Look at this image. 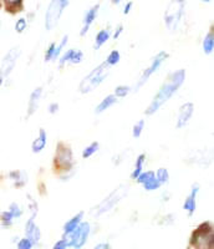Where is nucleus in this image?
I'll use <instances>...</instances> for the list:
<instances>
[{"label":"nucleus","instance_id":"nucleus-1","mask_svg":"<svg viewBox=\"0 0 214 249\" xmlns=\"http://www.w3.org/2000/svg\"><path fill=\"white\" fill-rule=\"evenodd\" d=\"M184 79H186V71H184V69L175 71V72L169 75L166 81L163 82V85L160 86V91L155 95L152 102L149 104V106L144 111V113L148 115V116H152L153 113L157 112L179 90L180 86L183 85Z\"/></svg>","mask_w":214,"mask_h":249},{"label":"nucleus","instance_id":"nucleus-2","mask_svg":"<svg viewBox=\"0 0 214 249\" xmlns=\"http://www.w3.org/2000/svg\"><path fill=\"white\" fill-rule=\"evenodd\" d=\"M108 75H110V66L107 65L106 62H102L101 65L93 69L90 74L82 79V81L80 82L79 91L81 93L92 92L96 88L101 85Z\"/></svg>","mask_w":214,"mask_h":249},{"label":"nucleus","instance_id":"nucleus-3","mask_svg":"<svg viewBox=\"0 0 214 249\" xmlns=\"http://www.w3.org/2000/svg\"><path fill=\"white\" fill-rule=\"evenodd\" d=\"M127 195H128V187L125 186V184H121L119 188H116L113 192H111L110 196L106 197L101 203L97 204V206L91 211V214H92L93 217H99V215L108 212V211L112 210L113 207L119 203L121 199H124Z\"/></svg>","mask_w":214,"mask_h":249},{"label":"nucleus","instance_id":"nucleus-4","mask_svg":"<svg viewBox=\"0 0 214 249\" xmlns=\"http://www.w3.org/2000/svg\"><path fill=\"white\" fill-rule=\"evenodd\" d=\"M184 6H186L184 0H172L168 4L164 12V24L169 29V31L173 33L177 30L180 20L184 15Z\"/></svg>","mask_w":214,"mask_h":249},{"label":"nucleus","instance_id":"nucleus-5","mask_svg":"<svg viewBox=\"0 0 214 249\" xmlns=\"http://www.w3.org/2000/svg\"><path fill=\"white\" fill-rule=\"evenodd\" d=\"M70 4V0H51L45 13V29L51 31L59 24L62 13Z\"/></svg>","mask_w":214,"mask_h":249},{"label":"nucleus","instance_id":"nucleus-6","mask_svg":"<svg viewBox=\"0 0 214 249\" xmlns=\"http://www.w3.org/2000/svg\"><path fill=\"white\" fill-rule=\"evenodd\" d=\"M91 232V226L89 222H81L79 226L75 228L71 233H69L66 241H68L69 247H72V248H82V247L86 244L88 242V238L90 235Z\"/></svg>","mask_w":214,"mask_h":249},{"label":"nucleus","instance_id":"nucleus-7","mask_svg":"<svg viewBox=\"0 0 214 249\" xmlns=\"http://www.w3.org/2000/svg\"><path fill=\"white\" fill-rule=\"evenodd\" d=\"M167 59H168V54H167L166 51H160V53H158V54L152 59V61H151V65H149L147 69H144V71L142 72L141 77H140V80H138V82H137V85H136V90L141 89L142 86H143L144 84L148 81L149 77L155 74L156 71L160 68V65H162V64H163Z\"/></svg>","mask_w":214,"mask_h":249},{"label":"nucleus","instance_id":"nucleus-8","mask_svg":"<svg viewBox=\"0 0 214 249\" xmlns=\"http://www.w3.org/2000/svg\"><path fill=\"white\" fill-rule=\"evenodd\" d=\"M20 55H21V50H20L19 46H15L6 53L5 56L3 57V61H1V66H0V76L8 77L12 74Z\"/></svg>","mask_w":214,"mask_h":249},{"label":"nucleus","instance_id":"nucleus-9","mask_svg":"<svg viewBox=\"0 0 214 249\" xmlns=\"http://www.w3.org/2000/svg\"><path fill=\"white\" fill-rule=\"evenodd\" d=\"M72 151L65 143H59L56 147V157L55 161L57 162L59 167L62 168V171H70L71 166H72Z\"/></svg>","mask_w":214,"mask_h":249},{"label":"nucleus","instance_id":"nucleus-10","mask_svg":"<svg viewBox=\"0 0 214 249\" xmlns=\"http://www.w3.org/2000/svg\"><path fill=\"white\" fill-rule=\"evenodd\" d=\"M193 112H195V105L192 102H186L179 107L178 111V117H177V124H176V127L177 128H183L189 122V120L193 116Z\"/></svg>","mask_w":214,"mask_h":249},{"label":"nucleus","instance_id":"nucleus-11","mask_svg":"<svg viewBox=\"0 0 214 249\" xmlns=\"http://www.w3.org/2000/svg\"><path fill=\"white\" fill-rule=\"evenodd\" d=\"M199 193V184L193 183L191 188V193L187 196V198L184 199L183 210L188 213V215L195 214L196 210H197V196Z\"/></svg>","mask_w":214,"mask_h":249},{"label":"nucleus","instance_id":"nucleus-12","mask_svg":"<svg viewBox=\"0 0 214 249\" xmlns=\"http://www.w3.org/2000/svg\"><path fill=\"white\" fill-rule=\"evenodd\" d=\"M25 237L29 238L34 246H36L40 242V239H41V232H40L39 227L35 224L34 215H31L25 223Z\"/></svg>","mask_w":214,"mask_h":249},{"label":"nucleus","instance_id":"nucleus-13","mask_svg":"<svg viewBox=\"0 0 214 249\" xmlns=\"http://www.w3.org/2000/svg\"><path fill=\"white\" fill-rule=\"evenodd\" d=\"M84 60V53L81 50H76V49H70L64 53L61 57H60V66H64L65 64H71V65H77Z\"/></svg>","mask_w":214,"mask_h":249},{"label":"nucleus","instance_id":"nucleus-14","mask_svg":"<svg viewBox=\"0 0 214 249\" xmlns=\"http://www.w3.org/2000/svg\"><path fill=\"white\" fill-rule=\"evenodd\" d=\"M99 10H100V5L97 4V5H93L92 8H90L86 12V14H85L84 17V20H82V29H81V36H85V35L88 34L89 29H90V26L92 25L93 21L96 20V18H97V15H99Z\"/></svg>","mask_w":214,"mask_h":249},{"label":"nucleus","instance_id":"nucleus-15","mask_svg":"<svg viewBox=\"0 0 214 249\" xmlns=\"http://www.w3.org/2000/svg\"><path fill=\"white\" fill-rule=\"evenodd\" d=\"M42 97V88H36L30 95V100L28 102V117L33 116L37 110Z\"/></svg>","mask_w":214,"mask_h":249},{"label":"nucleus","instance_id":"nucleus-16","mask_svg":"<svg viewBox=\"0 0 214 249\" xmlns=\"http://www.w3.org/2000/svg\"><path fill=\"white\" fill-rule=\"evenodd\" d=\"M46 143H48V135H46V131L44 130V128H40L39 136L33 141L31 150H33L34 153H40L46 147Z\"/></svg>","mask_w":214,"mask_h":249},{"label":"nucleus","instance_id":"nucleus-17","mask_svg":"<svg viewBox=\"0 0 214 249\" xmlns=\"http://www.w3.org/2000/svg\"><path fill=\"white\" fill-rule=\"evenodd\" d=\"M84 214H85L84 212H79L77 214L73 215L71 219H69V221L64 224V228H62V230H64V234L66 235L69 234V233L72 232V231L82 222V219H84Z\"/></svg>","mask_w":214,"mask_h":249},{"label":"nucleus","instance_id":"nucleus-18","mask_svg":"<svg viewBox=\"0 0 214 249\" xmlns=\"http://www.w3.org/2000/svg\"><path fill=\"white\" fill-rule=\"evenodd\" d=\"M115 104H117V97H116L115 95H108V96H106L101 102H100L99 105L96 106L95 113L100 115V113L105 112L106 110H108L110 107H112Z\"/></svg>","mask_w":214,"mask_h":249},{"label":"nucleus","instance_id":"nucleus-19","mask_svg":"<svg viewBox=\"0 0 214 249\" xmlns=\"http://www.w3.org/2000/svg\"><path fill=\"white\" fill-rule=\"evenodd\" d=\"M9 178L14 182L15 187H23L28 182V175L24 171H12L9 172Z\"/></svg>","mask_w":214,"mask_h":249},{"label":"nucleus","instance_id":"nucleus-20","mask_svg":"<svg viewBox=\"0 0 214 249\" xmlns=\"http://www.w3.org/2000/svg\"><path fill=\"white\" fill-rule=\"evenodd\" d=\"M202 48H203V53L206 55H209L213 53L214 50V33L213 30H211L208 34L204 36L202 43Z\"/></svg>","mask_w":214,"mask_h":249},{"label":"nucleus","instance_id":"nucleus-21","mask_svg":"<svg viewBox=\"0 0 214 249\" xmlns=\"http://www.w3.org/2000/svg\"><path fill=\"white\" fill-rule=\"evenodd\" d=\"M111 34L110 31L106 30V29H102V30H100L97 34H96V37H95V45H93V48L95 49H100L102 45H105V44L108 41V39H110Z\"/></svg>","mask_w":214,"mask_h":249},{"label":"nucleus","instance_id":"nucleus-22","mask_svg":"<svg viewBox=\"0 0 214 249\" xmlns=\"http://www.w3.org/2000/svg\"><path fill=\"white\" fill-rule=\"evenodd\" d=\"M144 161H146V155H144V153H141V155L137 157V160H136L135 168H133L132 173H131V178L136 179L137 178V176L143 171Z\"/></svg>","mask_w":214,"mask_h":249},{"label":"nucleus","instance_id":"nucleus-23","mask_svg":"<svg viewBox=\"0 0 214 249\" xmlns=\"http://www.w3.org/2000/svg\"><path fill=\"white\" fill-rule=\"evenodd\" d=\"M99 148H100L99 142H92V143L89 144L88 147H85V150L82 151V159L86 160L92 157V156L99 151Z\"/></svg>","mask_w":214,"mask_h":249},{"label":"nucleus","instance_id":"nucleus-24","mask_svg":"<svg viewBox=\"0 0 214 249\" xmlns=\"http://www.w3.org/2000/svg\"><path fill=\"white\" fill-rule=\"evenodd\" d=\"M155 175H156V178H157L158 182L160 183V186H162V184H167L169 182V173L167 168L164 167L158 168L157 172H156Z\"/></svg>","mask_w":214,"mask_h":249},{"label":"nucleus","instance_id":"nucleus-25","mask_svg":"<svg viewBox=\"0 0 214 249\" xmlns=\"http://www.w3.org/2000/svg\"><path fill=\"white\" fill-rule=\"evenodd\" d=\"M15 218L13 217V214L9 211H4V212L0 213V222H1V226L3 227H10L14 223Z\"/></svg>","mask_w":214,"mask_h":249},{"label":"nucleus","instance_id":"nucleus-26","mask_svg":"<svg viewBox=\"0 0 214 249\" xmlns=\"http://www.w3.org/2000/svg\"><path fill=\"white\" fill-rule=\"evenodd\" d=\"M120 60H121V54H120L117 50H112L110 54H108V56H107L106 61H105V62H106L107 65L111 68V66L117 65V64L120 62Z\"/></svg>","mask_w":214,"mask_h":249},{"label":"nucleus","instance_id":"nucleus-27","mask_svg":"<svg viewBox=\"0 0 214 249\" xmlns=\"http://www.w3.org/2000/svg\"><path fill=\"white\" fill-rule=\"evenodd\" d=\"M153 177H156V175L153 171H142V172L137 176L136 181H137V183L143 184L144 182L149 181V179L153 178Z\"/></svg>","mask_w":214,"mask_h":249},{"label":"nucleus","instance_id":"nucleus-28","mask_svg":"<svg viewBox=\"0 0 214 249\" xmlns=\"http://www.w3.org/2000/svg\"><path fill=\"white\" fill-rule=\"evenodd\" d=\"M142 186H143L144 191H147V192H152V191H156V190H158V188H160V183L158 182V179L156 178V177H153V178H151L149 181L144 182Z\"/></svg>","mask_w":214,"mask_h":249},{"label":"nucleus","instance_id":"nucleus-29","mask_svg":"<svg viewBox=\"0 0 214 249\" xmlns=\"http://www.w3.org/2000/svg\"><path fill=\"white\" fill-rule=\"evenodd\" d=\"M131 92V88L130 86L126 85H120L115 89V96L117 99H122V97H126L128 93Z\"/></svg>","mask_w":214,"mask_h":249},{"label":"nucleus","instance_id":"nucleus-30","mask_svg":"<svg viewBox=\"0 0 214 249\" xmlns=\"http://www.w3.org/2000/svg\"><path fill=\"white\" fill-rule=\"evenodd\" d=\"M143 128H144V120H140V121L136 122V124H133V128H132V136L135 137V139H138V137L142 135Z\"/></svg>","mask_w":214,"mask_h":249},{"label":"nucleus","instance_id":"nucleus-31","mask_svg":"<svg viewBox=\"0 0 214 249\" xmlns=\"http://www.w3.org/2000/svg\"><path fill=\"white\" fill-rule=\"evenodd\" d=\"M26 28H28V20L25 18H20V19L17 20V23H15V31H17L18 34L24 33L26 30Z\"/></svg>","mask_w":214,"mask_h":249},{"label":"nucleus","instance_id":"nucleus-32","mask_svg":"<svg viewBox=\"0 0 214 249\" xmlns=\"http://www.w3.org/2000/svg\"><path fill=\"white\" fill-rule=\"evenodd\" d=\"M8 211L12 213L13 217H14V218H20L21 215H23V210H21V207H20L19 204L17 203V202H14V203L10 204V206H9Z\"/></svg>","mask_w":214,"mask_h":249},{"label":"nucleus","instance_id":"nucleus-33","mask_svg":"<svg viewBox=\"0 0 214 249\" xmlns=\"http://www.w3.org/2000/svg\"><path fill=\"white\" fill-rule=\"evenodd\" d=\"M17 247H18V249H31L33 247H34V244H33V242H31L29 238L24 237L18 241Z\"/></svg>","mask_w":214,"mask_h":249},{"label":"nucleus","instance_id":"nucleus-34","mask_svg":"<svg viewBox=\"0 0 214 249\" xmlns=\"http://www.w3.org/2000/svg\"><path fill=\"white\" fill-rule=\"evenodd\" d=\"M55 48L56 43H51L45 53V61H54V55H55Z\"/></svg>","mask_w":214,"mask_h":249},{"label":"nucleus","instance_id":"nucleus-35","mask_svg":"<svg viewBox=\"0 0 214 249\" xmlns=\"http://www.w3.org/2000/svg\"><path fill=\"white\" fill-rule=\"evenodd\" d=\"M68 247L69 244L68 241H66V238H62V239H60V241H57L56 243L54 244V249H65Z\"/></svg>","mask_w":214,"mask_h":249},{"label":"nucleus","instance_id":"nucleus-36","mask_svg":"<svg viewBox=\"0 0 214 249\" xmlns=\"http://www.w3.org/2000/svg\"><path fill=\"white\" fill-rule=\"evenodd\" d=\"M122 33H124V25H119L117 28L115 29V33H113V35H112V39L117 40L120 36H121Z\"/></svg>","mask_w":214,"mask_h":249},{"label":"nucleus","instance_id":"nucleus-37","mask_svg":"<svg viewBox=\"0 0 214 249\" xmlns=\"http://www.w3.org/2000/svg\"><path fill=\"white\" fill-rule=\"evenodd\" d=\"M59 108V104H57V102H53V104H50V106H49V112H50L51 115H55V113H57Z\"/></svg>","mask_w":214,"mask_h":249},{"label":"nucleus","instance_id":"nucleus-38","mask_svg":"<svg viewBox=\"0 0 214 249\" xmlns=\"http://www.w3.org/2000/svg\"><path fill=\"white\" fill-rule=\"evenodd\" d=\"M132 6H133L132 1H128V3H127V4H125L124 10H122V13H124L125 15L130 14V13H131V9H132Z\"/></svg>","mask_w":214,"mask_h":249},{"label":"nucleus","instance_id":"nucleus-39","mask_svg":"<svg viewBox=\"0 0 214 249\" xmlns=\"http://www.w3.org/2000/svg\"><path fill=\"white\" fill-rule=\"evenodd\" d=\"M5 3L8 6H19L23 3V0H5Z\"/></svg>","mask_w":214,"mask_h":249},{"label":"nucleus","instance_id":"nucleus-40","mask_svg":"<svg viewBox=\"0 0 214 249\" xmlns=\"http://www.w3.org/2000/svg\"><path fill=\"white\" fill-rule=\"evenodd\" d=\"M111 246L108 243H100V244H96L95 249H110Z\"/></svg>","mask_w":214,"mask_h":249},{"label":"nucleus","instance_id":"nucleus-41","mask_svg":"<svg viewBox=\"0 0 214 249\" xmlns=\"http://www.w3.org/2000/svg\"><path fill=\"white\" fill-rule=\"evenodd\" d=\"M111 3H112L113 5H119V4L122 3V0H111Z\"/></svg>","mask_w":214,"mask_h":249},{"label":"nucleus","instance_id":"nucleus-42","mask_svg":"<svg viewBox=\"0 0 214 249\" xmlns=\"http://www.w3.org/2000/svg\"><path fill=\"white\" fill-rule=\"evenodd\" d=\"M3 82H4V77L0 76V90H1V86H3Z\"/></svg>","mask_w":214,"mask_h":249},{"label":"nucleus","instance_id":"nucleus-43","mask_svg":"<svg viewBox=\"0 0 214 249\" xmlns=\"http://www.w3.org/2000/svg\"><path fill=\"white\" fill-rule=\"evenodd\" d=\"M202 1H204V3H211L212 0H202Z\"/></svg>","mask_w":214,"mask_h":249},{"label":"nucleus","instance_id":"nucleus-44","mask_svg":"<svg viewBox=\"0 0 214 249\" xmlns=\"http://www.w3.org/2000/svg\"><path fill=\"white\" fill-rule=\"evenodd\" d=\"M0 30H1V20H0Z\"/></svg>","mask_w":214,"mask_h":249},{"label":"nucleus","instance_id":"nucleus-45","mask_svg":"<svg viewBox=\"0 0 214 249\" xmlns=\"http://www.w3.org/2000/svg\"><path fill=\"white\" fill-rule=\"evenodd\" d=\"M0 8H1V0H0Z\"/></svg>","mask_w":214,"mask_h":249}]
</instances>
